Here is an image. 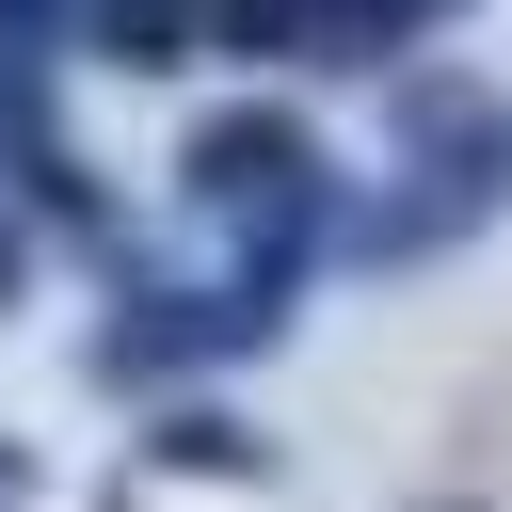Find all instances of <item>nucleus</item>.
<instances>
[{"mask_svg": "<svg viewBox=\"0 0 512 512\" xmlns=\"http://www.w3.org/2000/svg\"><path fill=\"white\" fill-rule=\"evenodd\" d=\"M192 192H304V128L288 112H224V128H192Z\"/></svg>", "mask_w": 512, "mask_h": 512, "instance_id": "nucleus-1", "label": "nucleus"}, {"mask_svg": "<svg viewBox=\"0 0 512 512\" xmlns=\"http://www.w3.org/2000/svg\"><path fill=\"white\" fill-rule=\"evenodd\" d=\"M176 32H192L176 0H112V64H176Z\"/></svg>", "mask_w": 512, "mask_h": 512, "instance_id": "nucleus-2", "label": "nucleus"}, {"mask_svg": "<svg viewBox=\"0 0 512 512\" xmlns=\"http://www.w3.org/2000/svg\"><path fill=\"white\" fill-rule=\"evenodd\" d=\"M16 496H32V464H16V448H0V512H16Z\"/></svg>", "mask_w": 512, "mask_h": 512, "instance_id": "nucleus-3", "label": "nucleus"}, {"mask_svg": "<svg viewBox=\"0 0 512 512\" xmlns=\"http://www.w3.org/2000/svg\"><path fill=\"white\" fill-rule=\"evenodd\" d=\"M0 288H16V240H0Z\"/></svg>", "mask_w": 512, "mask_h": 512, "instance_id": "nucleus-4", "label": "nucleus"}, {"mask_svg": "<svg viewBox=\"0 0 512 512\" xmlns=\"http://www.w3.org/2000/svg\"><path fill=\"white\" fill-rule=\"evenodd\" d=\"M0 16H32V0H0Z\"/></svg>", "mask_w": 512, "mask_h": 512, "instance_id": "nucleus-5", "label": "nucleus"}]
</instances>
